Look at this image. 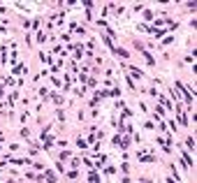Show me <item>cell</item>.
I'll return each instance as SVG.
<instances>
[{"label": "cell", "instance_id": "44dd1931", "mask_svg": "<svg viewBox=\"0 0 197 183\" xmlns=\"http://www.w3.org/2000/svg\"><path fill=\"white\" fill-rule=\"evenodd\" d=\"M172 42H174V37H167V40H162V47H169Z\"/></svg>", "mask_w": 197, "mask_h": 183}, {"label": "cell", "instance_id": "d6986e66", "mask_svg": "<svg viewBox=\"0 0 197 183\" xmlns=\"http://www.w3.org/2000/svg\"><path fill=\"white\" fill-rule=\"evenodd\" d=\"M141 10H144V5H141V2H137V5H132V12H135V14H137V12H141Z\"/></svg>", "mask_w": 197, "mask_h": 183}, {"label": "cell", "instance_id": "d4e9b609", "mask_svg": "<svg viewBox=\"0 0 197 183\" xmlns=\"http://www.w3.org/2000/svg\"><path fill=\"white\" fill-rule=\"evenodd\" d=\"M121 183H132V178H130V176H123V178H121Z\"/></svg>", "mask_w": 197, "mask_h": 183}, {"label": "cell", "instance_id": "ba28073f", "mask_svg": "<svg viewBox=\"0 0 197 183\" xmlns=\"http://www.w3.org/2000/svg\"><path fill=\"white\" fill-rule=\"evenodd\" d=\"M186 148L195 153V137H186Z\"/></svg>", "mask_w": 197, "mask_h": 183}, {"label": "cell", "instance_id": "484cf974", "mask_svg": "<svg viewBox=\"0 0 197 183\" xmlns=\"http://www.w3.org/2000/svg\"><path fill=\"white\" fill-rule=\"evenodd\" d=\"M0 97H5V88L2 86H0Z\"/></svg>", "mask_w": 197, "mask_h": 183}, {"label": "cell", "instance_id": "52a82bcc", "mask_svg": "<svg viewBox=\"0 0 197 183\" xmlns=\"http://www.w3.org/2000/svg\"><path fill=\"white\" fill-rule=\"evenodd\" d=\"M141 19H144V21H156V14H153V12H151V10H144V14H141Z\"/></svg>", "mask_w": 197, "mask_h": 183}, {"label": "cell", "instance_id": "e0dca14e", "mask_svg": "<svg viewBox=\"0 0 197 183\" xmlns=\"http://www.w3.org/2000/svg\"><path fill=\"white\" fill-rule=\"evenodd\" d=\"M77 146H79V148H86V146H88V141H86V139H81V137H79V139H77Z\"/></svg>", "mask_w": 197, "mask_h": 183}, {"label": "cell", "instance_id": "ac0fdd59", "mask_svg": "<svg viewBox=\"0 0 197 183\" xmlns=\"http://www.w3.org/2000/svg\"><path fill=\"white\" fill-rule=\"evenodd\" d=\"M60 160H70V151H65V148H63V151H60Z\"/></svg>", "mask_w": 197, "mask_h": 183}, {"label": "cell", "instance_id": "277c9868", "mask_svg": "<svg viewBox=\"0 0 197 183\" xmlns=\"http://www.w3.org/2000/svg\"><path fill=\"white\" fill-rule=\"evenodd\" d=\"M132 44H135V49L141 53V56H146V53H149V49H146V44H144V42H139V40H132Z\"/></svg>", "mask_w": 197, "mask_h": 183}, {"label": "cell", "instance_id": "30bf717a", "mask_svg": "<svg viewBox=\"0 0 197 183\" xmlns=\"http://www.w3.org/2000/svg\"><path fill=\"white\" fill-rule=\"evenodd\" d=\"M107 97H121V88H118V86H116V88L107 90Z\"/></svg>", "mask_w": 197, "mask_h": 183}, {"label": "cell", "instance_id": "ffe728a7", "mask_svg": "<svg viewBox=\"0 0 197 183\" xmlns=\"http://www.w3.org/2000/svg\"><path fill=\"white\" fill-rule=\"evenodd\" d=\"M137 30H141V32H151V28H149V26H144V23H139V26H137Z\"/></svg>", "mask_w": 197, "mask_h": 183}, {"label": "cell", "instance_id": "7c38bea8", "mask_svg": "<svg viewBox=\"0 0 197 183\" xmlns=\"http://www.w3.org/2000/svg\"><path fill=\"white\" fill-rule=\"evenodd\" d=\"M23 70H26V63H19V65L14 67V72H12V74H23Z\"/></svg>", "mask_w": 197, "mask_h": 183}, {"label": "cell", "instance_id": "2e32d148", "mask_svg": "<svg viewBox=\"0 0 197 183\" xmlns=\"http://www.w3.org/2000/svg\"><path fill=\"white\" fill-rule=\"evenodd\" d=\"M125 81H128V88L132 90V93H137V86H135V81H132V79H125Z\"/></svg>", "mask_w": 197, "mask_h": 183}, {"label": "cell", "instance_id": "3957f363", "mask_svg": "<svg viewBox=\"0 0 197 183\" xmlns=\"http://www.w3.org/2000/svg\"><path fill=\"white\" fill-rule=\"evenodd\" d=\"M114 56H118V58H123V60H128V58H130V51H128V49H123V47H114Z\"/></svg>", "mask_w": 197, "mask_h": 183}, {"label": "cell", "instance_id": "8992f818", "mask_svg": "<svg viewBox=\"0 0 197 183\" xmlns=\"http://www.w3.org/2000/svg\"><path fill=\"white\" fill-rule=\"evenodd\" d=\"M130 144H132V139H130V137H121V144H118V148L128 151V148H130Z\"/></svg>", "mask_w": 197, "mask_h": 183}, {"label": "cell", "instance_id": "6da1fadb", "mask_svg": "<svg viewBox=\"0 0 197 183\" xmlns=\"http://www.w3.org/2000/svg\"><path fill=\"white\" fill-rule=\"evenodd\" d=\"M125 67L130 70V77H135V79H144V72H141L139 67H135V65H128V63H125Z\"/></svg>", "mask_w": 197, "mask_h": 183}, {"label": "cell", "instance_id": "83f0119b", "mask_svg": "<svg viewBox=\"0 0 197 183\" xmlns=\"http://www.w3.org/2000/svg\"><path fill=\"white\" fill-rule=\"evenodd\" d=\"M0 32H5V26H0Z\"/></svg>", "mask_w": 197, "mask_h": 183}, {"label": "cell", "instance_id": "5bb4252c", "mask_svg": "<svg viewBox=\"0 0 197 183\" xmlns=\"http://www.w3.org/2000/svg\"><path fill=\"white\" fill-rule=\"evenodd\" d=\"M121 172H123L125 176L130 174V165H128V162H121Z\"/></svg>", "mask_w": 197, "mask_h": 183}, {"label": "cell", "instance_id": "603a6c76", "mask_svg": "<svg viewBox=\"0 0 197 183\" xmlns=\"http://www.w3.org/2000/svg\"><path fill=\"white\" fill-rule=\"evenodd\" d=\"M51 100L56 102V105H60V102H63V97H60V95H51Z\"/></svg>", "mask_w": 197, "mask_h": 183}, {"label": "cell", "instance_id": "7a4b0ae2", "mask_svg": "<svg viewBox=\"0 0 197 183\" xmlns=\"http://www.w3.org/2000/svg\"><path fill=\"white\" fill-rule=\"evenodd\" d=\"M42 181L56 183V181H58V176H56V172H51V169H44V174H42Z\"/></svg>", "mask_w": 197, "mask_h": 183}, {"label": "cell", "instance_id": "7402d4cb", "mask_svg": "<svg viewBox=\"0 0 197 183\" xmlns=\"http://www.w3.org/2000/svg\"><path fill=\"white\" fill-rule=\"evenodd\" d=\"M72 167H81V160H79V158H72Z\"/></svg>", "mask_w": 197, "mask_h": 183}, {"label": "cell", "instance_id": "f1b7e54d", "mask_svg": "<svg viewBox=\"0 0 197 183\" xmlns=\"http://www.w3.org/2000/svg\"><path fill=\"white\" fill-rule=\"evenodd\" d=\"M0 151H2V144H0Z\"/></svg>", "mask_w": 197, "mask_h": 183}, {"label": "cell", "instance_id": "cb8c5ba5", "mask_svg": "<svg viewBox=\"0 0 197 183\" xmlns=\"http://www.w3.org/2000/svg\"><path fill=\"white\" fill-rule=\"evenodd\" d=\"M139 183H153V181H151L149 176H141V178H139Z\"/></svg>", "mask_w": 197, "mask_h": 183}, {"label": "cell", "instance_id": "9a60e30c", "mask_svg": "<svg viewBox=\"0 0 197 183\" xmlns=\"http://www.w3.org/2000/svg\"><path fill=\"white\" fill-rule=\"evenodd\" d=\"M144 130H156V123H153V120H146V123H144Z\"/></svg>", "mask_w": 197, "mask_h": 183}, {"label": "cell", "instance_id": "4316f807", "mask_svg": "<svg viewBox=\"0 0 197 183\" xmlns=\"http://www.w3.org/2000/svg\"><path fill=\"white\" fill-rule=\"evenodd\" d=\"M167 183H176V181H174V178H167Z\"/></svg>", "mask_w": 197, "mask_h": 183}, {"label": "cell", "instance_id": "8fae6325", "mask_svg": "<svg viewBox=\"0 0 197 183\" xmlns=\"http://www.w3.org/2000/svg\"><path fill=\"white\" fill-rule=\"evenodd\" d=\"M88 183H100V174L98 172H91L88 174Z\"/></svg>", "mask_w": 197, "mask_h": 183}, {"label": "cell", "instance_id": "4fadbf2b", "mask_svg": "<svg viewBox=\"0 0 197 183\" xmlns=\"http://www.w3.org/2000/svg\"><path fill=\"white\" fill-rule=\"evenodd\" d=\"M139 162H156V155H139Z\"/></svg>", "mask_w": 197, "mask_h": 183}, {"label": "cell", "instance_id": "5b68a950", "mask_svg": "<svg viewBox=\"0 0 197 183\" xmlns=\"http://www.w3.org/2000/svg\"><path fill=\"white\" fill-rule=\"evenodd\" d=\"M151 35L156 37V40H162V35H167V30H162V28H151Z\"/></svg>", "mask_w": 197, "mask_h": 183}, {"label": "cell", "instance_id": "9c48e42d", "mask_svg": "<svg viewBox=\"0 0 197 183\" xmlns=\"http://www.w3.org/2000/svg\"><path fill=\"white\" fill-rule=\"evenodd\" d=\"M35 35H37V37H35V40H37V44H44V42H47V35H44V30H37Z\"/></svg>", "mask_w": 197, "mask_h": 183}]
</instances>
